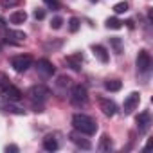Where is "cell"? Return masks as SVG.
<instances>
[{
	"label": "cell",
	"mask_w": 153,
	"mask_h": 153,
	"mask_svg": "<svg viewBox=\"0 0 153 153\" xmlns=\"http://www.w3.org/2000/svg\"><path fill=\"white\" fill-rule=\"evenodd\" d=\"M72 128L76 131H79V133H85L87 137L94 135L97 131V124L92 117L85 115V114H74L72 115Z\"/></svg>",
	"instance_id": "6da1fadb"
},
{
	"label": "cell",
	"mask_w": 153,
	"mask_h": 153,
	"mask_svg": "<svg viewBox=\"0 0 153 153\" xmlns=\"http://www.w3.org/2000/svg\"><path fill=\"white\" fill-rule=\"evenodd\" d=\"M27 96L31 97L33 103H43V101L49 99V96H51V88L45 87V85H33V87L29 88Z\"/></svg>",
	"instance_id": "7a4b0ae2"
},
{
	"label": "cell",
	"mask_w": 153,
	"mask_h": 153,
	"mask_svg": "<svg viewBox=\"0 0 153 153\" xmlns=\"http://www.w3.org/2000/svg\"><path fill=\"white\" fill-rule=\"evenodd\" d=\"M135 65H137V72H139V74L148 76L149 70H151V56H149V52L144 51V49L139 51L137 59H135Z\"/></svg>",
	"instance_id": "3957f363"
},
{
	"label": "cell",
	"mask_w": 153,
	"mask_h": 153,
	"mask_svg": "<svg viewBox=\"0 0 153 153\" xmlns=\"http://www.w3.org/2000/svg\"><path fill=\"white\" fill-rule=\"evenodd\" d=\"M88 101V94H87V88L83 85H74L72 90H70V103L74 106H81Z\"/></svg>",
	"instance_id": "277c9868"
},
{
	"label": "cell",
	"mask_w": 153,
	"mask_h": 153,
	"mask_svg": "<svg viewBox=\"0 0 153 153\" xmlns=\"http://www.w3.org/2000/svg\"><path fill=\"white\" fill-rule=\"evenodd\" d=\"M33 63H34V59H33V56H29V54H20V56H13V58H11V67H13L16 72H25V70H29V67H33Z\"/></svg>",
	"instance_id": "5b68a950"
},
{
	"label": "cell",
	"mask_w": 153,
	"mask_h": 153,
	"mask_svg": "<svg viewBox=\"0 0 153 153\" xmlns=\"http://www.w3.org/2000/svg\"><path fill=\"white\" fill-rule=\"evenodd\" d=\"M36 70H38V74L42 76L43 79H49V78H52V76L56 74V67L49 59H45V58L36 61Z\"/></svg>",
	"instance_id": "8992f818"
},
{
	"label": "cell",
	"mask_w": 153,
	"mask_h": 153,
	"mask_svg": "<svg viewBox=\"0 0 153 153\" xmlns=\"http://www.w3.org/2000/svg\"><path fill=\"white\" fill-rule=\"evenodd\" d=\"M0 96H2V99H7V101H13V103H16V101H20L22 97H24V94L15 87V85H7V87H4L2 90H0Z\"/></svg>",
	"instance_id": "52a82bcc"
},
{
	"label": "cell",
	"mask_w": 153,
	"mask_h": 153,
	"mask_svg": "<svg viewBox=\"0 0 153 153\" xmlns=\"http://www.w3.org/2000/svg\"><path fill=\"white\" fill-rule=\"evenodd\" d=\"M135 123H137L139 133H142V135H144V133H148V131H149V128H151V115H149V112H148V110L140 112V114L137 115Z\"/></svg>",
	"instance_id": "ba28073f"
},
{
	"label": "cell",
	"mask_w": 153,
	"mask_h": 153,
	"mask_svg": "<svg viewBox=\"0 0 153 153\" xmlns=\"http://www.w3.org/2000/svg\"><path fill=\"white\" fill-rule=\"evenodd\" d=\"M68 139H70L72 144H76V146L81 148V149H90V148H92V142L87 139V135H85V133H79V131H76V130L68 135Z\"/></svg>",
	"instance_id": "9c48e42d"
},
{
	"label": "cell",
	"mask_w": 153,
	"mask_h": 153,
	"mask_svg": "<svg viewBox=\"0 0 153 153\" xmlns=\"http://www.w3.org/2000/svg\"><path fill=\"white\" fill-rule=\"evenodd\" d=\"M139 103H140V94L139 92H131L130 96H126V99H124V103H123V112L128 115V114H131L137 106H139Z\"/></svg>",
	"instance_id": "30bf717a"
},
{
	"label": "cell",
	"mask_w": 153,
	"mask_h": 153,
	"mask_svg": "<svg viewBox=\"0 0 153 153\" xmlns=\"http://www.w3.org/2000/svg\"><path fill=\"white\" fill-rule=\"evenodd\" d=\"M97 103H99V108L103 110V114L106 117H114L117 114V105L112 99H108V97H97Z\"/></svg>",
	"instance_id": "8fae6325"
},
{
	"label": "cell",
	"mask_w": 153,
	"mask_h": 153,
	"mask_svg": "<svg viewBox=\"0 0 153 153\" xmlns=\"http://www.w3.org/2000/svg\"><path fill=\"white\" fill-rule=\"evenodd\" d=\"M25 38H27V34H25V33L7 29V31H6V38H4V40H6L7 43H11V45H20V43H24V42H25Z\"/></svg>",
	"instance_id": "7c38bea8"
},
{
	"label": "cell",
	"mask_w": 153,
	"mask_h": 153,
	"mask_svg": "<svg viewBox=\"0 0 153 153\" xmlns=\"http://www.w3.org/2000/svg\"><path fill=\"white\" fill-rule=\"evenodd\" d=\"M0 112L4 114H15V115H25V110L16 106L13 101H7V99H2L0 101Z\"/></svg>",
	"instance_id": "4fadbf2b"
},
{
	"label": "cell",
	"mask_w": 153,
	"mask_h": 153,
	"mask_svg": "<svg viewBox=\"0 0 153 153\" xmlns=\"http://www.w3.org/2000/svg\"><path fill=\"white\" fill-rule=\"evenodd\" d=\"M65 61H67V65H68L72 70L79 72V70H81V63H83V54H81V52H78V54H70V56L65 58Z\"/></svg>",
	"instance_id": "5bb4252c"
},
{
	"label": "cell",
	"mask_w": 153,
	"mask_h": 153,
	"mask_svg": "<svg viewBox=\"0 0 153 153\" xmlns=\"http://www.w3.org/2000/svg\"><path fill=\"white\" fill-rule=\"evenodd\" d=\"M92 52H94V56H96L101 63H108L110 54H108V51H106L103 45H92Z\"/></svg>",
	"instance_id": "9a60e30c"
},
{
	"label": "cell",
	"mask_w": 153,
	"mask_h": 153,
	"mask_svg": "<svg viewBox=\"0 0 153 153\" xmlns=\"http://www.w3.org/2000/svg\"><path fill=\"white\" fill-rule=\"evenodd\" d=\"M25 20H27V13H25V11H13V13L9 15V22L15 24V25H20V24H24Z\"/></svg>",
	"instance_id": "2e32d148"
},
{
	"label": "cell",
	"mask_w": 153,
	"mask_h": 153,
	"mask_svg": "<svg viewBox=\"0 0 153 153\" xmlns=\"http://www.w3.org/2000/svg\"><path fill=\"white\" fill-rule=\"evenodd\" d=\"M58 148H59V144H58V140H56L54 135H47L43 139V149L45 151H56Z\"/></svg>",
	"instance_id": "e0dca14e"
},
{
	"label": "cell",
	"mask_w": 153,
	"mask_h": 153,
	"mask_svg": "<svg viewBox=\"0 0 153 153\" xmlns=\"http://www.w3.org/2000/svg\"><path fill=\"white\" fill-rule=\"evenodd\" d=\"M114 148V142H112V139L108 137V135H101V139H99V144H97V149L99 151H110Z\"/></svg>",
	"instance_id": "ac0fdd59"
},
{
	"label": "cell",
	"mask_w": 153,
	"mask_h": 153,
	"mask_svg": "<svg viewBox=\"0 0 153 153\" xmlns=\"http://www.w3.org/2000/svg\"><path fill=\"white\" fill-rule=\"evenodd\" d=\"M105 88H106L108 92H119V90L123 88V83H121L119 79H106V81H105Z\"/></svg>",
	"instance_id": "d6986e66"
},
{
	"label": "cell",
	"mask_w": 153,
	"mask_h": 153,
	"mask_svg": "<svg viewBox=\"0 0 153 153\" xmlns=\"http://www.w3.org/2000/svg\"><path fill=\"white\" fill-rule=\"evenodd\" d=\"M68 87H70V78H68V76H59L58 81H56V88L63 94L65 88H68Z\"/></svg>",
	"instance_id": "ffe728a7"
},
{
	"label": "cell",
	"mask_w": 153,
	"mask_h": 153,
	"mask_svg": "<svg viewBox=\"0 0 153 153\" xmlns=\"http://www.w3.org/2000/svg\"><path fill=\"white\" fill-rule=\"evenodd\" d=\"M105 25H106V29H114V31H117V29H121L123 27V22L119 20V18H108L106 22H105Z\"/></svg>",
	"instance_id": "44dd1931"
},
{
	"label": "cell",
	"mask_w": 153,
	"mask_h": 153,
	"mask_svg": "<svg viewBox=\"0 0 153 153\" xmlns=\"http://www.w3.org/2000/svg\"><path fill=\"white\" fill-rule=\"evenodd\" d=\"M110 45L114 47V52L115 54H123V40L121 38H117V36L110 38Z\"/></svg>",
	"instance_id": "7402d4cb"
},
{
	"label": "cell",
	"mask_w": 153,
	"mask_h": 153,
	"mask_svg": "<svg viewBox=\"0 0 153 153\" xmlns=\"http://www.w3.org/2000/svg\"><path fill=\"white\" fill-rule=\"evenodd\" d=\"M79 27H81V22H79V18L72 16V18L68 20V31H70V33H78V31H79Z\"/></svg>",
	"instance_id": "603a6c76"
},
{
	"label": "cell",
	"mask_w": 153,
	"mask_h": 153,
	"mask_svg": "<svg viewBox=\"0 0 153 153\" xmlns=\"http://www.w3.org/2000/svg\"><path fill=\"white\" fill-rule=\"evenodd\" d=\"M128 2H119V4H115L114 6V11H115V15H123V13H126L128 11Z\"/></svg>",
	"instance_id": "cb8c5ba5"
},
{
	"label": "cell",
	"mask_w": 153,
	"mask_h": 153,
	"mask_svg": "<svg viewBox=\"0 0 153 153\" xmlns=\"http://www.w3.org/2000/svg\"><path fill=\"white\" fill-rule=\"evenodd\" d=\"M61 25H63V18L61 16H54L51 20V29H59Z\"/></svg>",
	"instance_id": "d4e9b609"
},
{
	"label": "cell",
	"mask_w": 153,
	"mask_h": 153,
	"mask_svg": "<svg viewBox=\"0 0 153 153\" xmlns=\"http://www.w3.org/2000/svg\"><path fill=\"white\" fill-rule=\"evenodd\" d=\"M43 2L47 4V7H49V9H54V11H56V9H59V0H43Z\"/></svg>",
	"instance_id": "484cf974"
},
{
	"label": "cell",
	"mask_w": 153,
	"mask_h": 153,
	"mask_svg": "<svg viewBox=\"0 0 153 153\" xmlns=\"http://www.w3.org/2000/svg\"><path fill=\"white\" fill-rule=\"evenodd\" d=\"M45 9H42V7H38V9H34V13H33V16L36 18V20H43L45 18Z\"/></svg>",
	"instance_id": "4316f807"
},
{
	"label": "cell",
	"mask_w": 153,
	"mask_h": 153,
	"mask_svg": "<svg viewBox=\"0 0 153 153\" xmlns=\"http://www.w3.org/2000/svg\"><path fill=\"white\" fill-rule=\"evenodd\" d=\"M7 85H9V78L4 72H0V90H2L4 87H7Z\"/></svg>",
	"instance_id": "83f0119b"
},
{
	"label": "cell",
	"mask_w": 153,
	"mask_h": 153,
	"mask_svg": "<svg viewBox=\"0 0 153 153\" xmlns=\"http://www.w3.org/2000/svg\"><path fill=\"white\" fill-rule=\"evenodd\" d=\"M20 2V0H2V6L4 7H13V6H16Z\"/></svg>",
	"instance_id": "f1b7e54d"
},
{
	"label": "cell",
	"mask_w": 153,
	"mask_h": 153,
	"mask_svg": "<svg viewBox=\"0 0 153 153\" xmlns=\"http://www.w3.org/2000/svg\"><path fill=\"white\" fill-rule=\"evenodd\" d=\"M6 151H7V153H9V151H11V153H18L20 148H18L16 144H7V146H6Z\"/></svg>",
	"instance_id": "f546056e"
},
{
	"label": "cell",
	"mask_w": 153,
	"mask_h": 153,
	"mask_svg": "<svg viewBox=\"0 0 153 153\" xmlns=\"http://www.w3.org/2000/svg\"><path fill=\"white\" fill-rule=\"evenodd\" d=\"M123 24H126V25H128L130 29H133V27H135V24H133V20H126V22H123Z\"/></svg>",
	"instance_id": "4dcf8cb0"
},
{
	"label": "cell",
	"mask_w": 153,
	"mask_h": 153,
	"mask_svg": "<svg viewBox=\"0 0 153 153\" xmlns=\"http://www.w3.org/2000/svg\"><path fill=\"white\" fill-rule=\"evenodd\" d=\"M4 42H6V40L2 38V34H0V51H2V45H4Z\"/></svg>",
	"instance_id": "1f68e13d"
},
{
	"label": "cell",
	"mask_w": 153,
	"mask_h": 153,
	"mask_svg": "<svg viewBox=\"0 0 153 153\" xmlns=\"http://www.w3.org/2000/svg\"><path fill=\"white\" fill-rule=\"evenodd\" d=\"M90 2H97V0H90Z\"/></svg>",
	"instance_id": "d6a6232c"
}]
</instances>
